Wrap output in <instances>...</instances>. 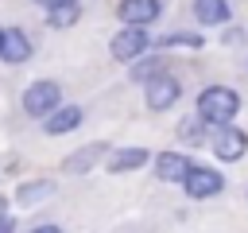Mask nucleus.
I'll return each instance as SVG.
<instances>
[{
    "instance_id": "obj_17",
    "label": "nucleus",
    "mask_w": 248,
    "mask_h": 233,
    "mask_svg": "<svg viewBox=\"0 0 248 233\" xmlns=\"http://www.w3.org/2000/svg\"><path fill=\"white\" fill-rule=\"evenodd\" d=\"M163 47H202V35H167Z\"/></svg>"
},
{
    "instance_id": "obj_18",
    "label": "nucleus",
    "mask_w": 248,
    "mask_h": 233,
    "mask_svg": "<svg viewBox=\"0 0 248 233\" xmlns=\"http://www.w3.org/2000/svg\"><path fill=\"white\" fill-rule=\"evenodd\" d=\"M182 140H194V144H198V140H202V128H198V124H194V116H190V120H186V124H182Z\"/></svg>"
},
{
    "instance_id": "obj_16",
    "label": "nucleus",
    "mask_w": 248,
    "mask_h": 233,
    "mask_svg": "<svg viewBox=\"0 0 248 233\" xmlns=\"http://www.w3.org/2000/svg\"><path fill=\"white\" fill-rule=\"evenodd\" d=\"M163 74V58H147V62H136L132 66V78L136 82H151V78H159Z\"/></svg>"
},
{
    "instance_id": "obj_20",
    "label": "nucleus",
    "mask_w": 248,
    "mask_h": 233,
    "mask_svg": "<svg viewBox=\"0 0 248 233\" xmlns=\"http://www.w3.org/2000/svg\"><path fill=\"white\" fill-rule=\"evenodd\" d=\"M31 233H62L58 225H39V229H31Z\"/></svg>"
},
{
    "instance_id": "obj_3",
    "label": "nucleus",
    "mask_w": 248,
    "mask_h": 233,
    "mask_svg": "<svg viewBox=\"0 0 248 233\" xmlns=\"http://www.w3.org/2000/svg\"><path fill=\"white\" fill-rule=\"evenodd\" d=\"M182 186H186L190 198H213V194L225 190V179H221L213 167H190V175H186Z\"/></svg>"
},
{
    "instance_id": "obj_4",
    "label": "nucleus",
    "mask_w": 248,
    "mask_h": 233,
    "mask_svg": "<svg viewBox=\"0 0 248 233\" xmlns=\"http://www.w3.org/2000/svg\"><path fill=\"white\" fill-rule=\"evenodd\" d=\"M112 58H120V62H132V58H140L143 54V47H147V31L143 27H124V31H116L112 35Z\"/></svg>"
},
{
    "instance_id": "obj_11",
    "label": "nucleus",
    "mask_w": 248,
    "mask_h": 233,
    "mask_svg": "<svg viewBox=\"0 0 248 233\" xmlns=\"http://www.w3.org/2000/svg\"><path fill=\"white\" fill-rule=\"evenodd\" d=\"M147 163V151L143 148H120L116 155H108V171L112 175H124V171H136Z\"/></svg>"
},
{
    "instance_id": "obj_22",
    "label": "nucleus",
    "mask_w": 248,
    "mask_h": 233,
    "mask_svg": "<svg viewBox=\"0 0 248 233\" xmlns=\"http://www.w3.org/2000/svg\"><path fill=\"white\" fill-rule=\"evenodd\" d=\"M0 50H4V31H0Z\"/></svg>"
},
{
    "instance_id": "obj_5",
    "label": "nucleus",
    "mask_w": 248,
    "mask_h": 233,
    "mask_svg": "<svg viewBox=\"0 0 248 233\" xmlns=\"http://www.w3.org/2000/svg\"><path fill=\"white\" fill-rule=\"evenodd\" d=\"M244 148H248V136H244L240 128L225 124V128H217V132H213V151H217V159L236 163V159L244 155Z\"/></svg>"
},
{
    "instance_id": "obj_2",
    "label": "nucleus",
    "mask_w": 248,
    "mask_h": 233,
    "mask_svg": "<svg viewBox=\"0 0 248 233\" xmlns=\"http://www.w3.org/2000/svg\"><path fill=\"white\" fill-rule=\"evenodd\" d=\"M58 97H62V89H58L54 82H35V85H27V93H23V109H27L31 116H50V113L58 109Z\"/></svg>"
},
{
    "instance_id": "obj_10",
    "label": "nucleus",
    "mask_w": 248,
    "mask_h": 233,
    "mask_svg": "<svg viewBox=\"0 0 248 233\" xmlns=\"http://www.w3.org/2000/svg\"><path fill=\"white\" fill-rule=\"evenodd\" d=\"M81 124V109L78 105H66V109H54L50 116H46V132L50 136H62V132H74Z\"/></svg>"
},
{
    "instance_id": "obj_21",
    "label": "nucleus",
    "mask_w": 248,
    "mask_h": 233,
    "mask_svg": "<svg viewBox=\"0 0 248 233\" xmlns=\"http://www.w3.org/2000/svg\"><path fill=\"white\" fill-rule=\"evenodd\" d=\"M39 4H46V8H58V4H74V0H39Z\"/></svg>"
},
{
    "instance_id": "obj_19",
    "label": "nucleus",
    "mask_w": 248,
    "mask_h": 233,
    "mask_svg": "<svg viewBox=\"0 0 248 233\" xmlns=\"http://www.w3.org/2000/svg\"><path fill=\"white\" fill-rule=\"evenodd\" d=\"M4 225H8V202L0 198V229H4Z\"/></svg>"
},
{
    "instance_id": "obj_15",
    "label": "nucleus",
    "mask_w": 248,
    "mask_h": 233,
    "mask_svg": "<svg viewBox=\"0 0 248 233\" xmlns=\"http://www.w3.org/2000/svg\"><path fill=\"white\" fill-rule=\"evenodd\" d=\"M78 4H58V8H50L46 12V23L50 27H70V23H78Z\"/></svg>"
},
{
    "instance_id": "obj_1",
    "label": "nucleus",
    "mask_w": 248,
    "mask_h": 233,
    "mask_svg": "<svg viewBox=\"0 0 248 233\" xmlns=\"http://www.w3.org/2000/svg\"><path fill=\"white\" fill-rule=\"evenodd\" d=\"M236 113H240V93H236V89H229V85H209V89H202V97H198V116H202V124L225 128Z\"/></svg>"
},
{
    "instance_id": "obj_14",
    "label": "nucleus",
    "mask_w": 248,
    "mask_h": 233,
    "mask_svg": "<svg viewBox=\"0 0 248 233\" xmlns=\"http://www.w3.org/2000/svg\"><path fill=\"white\" fill-rule=\"evenodd\" d=\"M54 194V183H27V186H19V206H35L39 198H50Z\"/></svg>"
},
{
    "instance_id": "obj_13",
    "label": "nucleus",
    "mask_w": 248,
    "mask_h": 233,
    "mask_svg": "<svg viewBox=\"0 0 248 233\" xmlns=\"http://www.w3.org/2000/svg\"><path fill=\"white\" fill-rule=\"evenodd\" d=\"M101 151H105V144H89V148H81L78 155H70L62 167H66V171H85L89 163H97V155H101Z\"/></svg>"
},
{
    "instance_id": "obj_6",
    "label": "nucleus",
    "mask_w": 248,
    "mask_h": 233,
    "mask_svg": "<svg viewBox=\"0 0 248 233\" xmlns=\"http://www.w3.org/2000/svg\"><path fill=\"white\" fill-rule=\"evenodd\" d=\"M178 93H182V89H178V82H174L170 74H159V78H151V82H147V93H143V97H147V109L163 113V109H170V105L178 101Z\"/></svg>"
},
{
    "instance_id": "obj_8",
    "label": "nucleus",
    "mask_w": 248,
    "mask_h": 233,
    "mask_svg": "<svg viewBox=\"0 0 248 233\" xmlns=\"http://www.w3.org/2000/svg\"><path fill=\"white\" fill-rule=\"evenodd\" d=\"M190 167H194V163H190L182 151H163V155L155 159V175H159L163 183H186Z\"/></svg>"
},
{
    "instance_id": "obj_23",
    "label": "nucleus",
    "mask_w": 248,
    "mask_h": 233,
    "mask_svg": "<svg viewBox=\"0 0 248 233\" xmlns=\"http://www.w3.org/2000/svg\"><path fill=\"white\" fill-rule=\"evenodd\" d=\"M0 233H8V225H4V229H0Z\"/></svg>"
},
{
    "instance_id": "obj_7",
    "label": "nucleus",
    "mask_w": 248,
    "mask_h": 233,
    "mask_svg": "<svg viewBox=\"0 0 248 233\" xmlns=\"http://www.w3.org/2000/svg\"><path fill=\"white\" fill-rule=\"evenodd\" d=\"M120 19L128 23V27H147L151 19H159V12H163V4L159 0H120Z\"/></svg>"
},
{
    "instance_id": "obj_9",
    "label": "nucleus",
    "mask_w": 248,
    "mask_h": 233,
    "mask_svg": "<svg viewBox=\"0 0 248 233\" xmlns=\"http://www.w3.org/2000/svg\"><path fill=\"white\" fill-rule=\"evenodd\" d=\"M0 58H4V62H23V58H31V43H27V35H23L19 27H4V50H0Z\"/></svg>"
},
{
    "instance_id": "obj_12",
    "label": "nucleus",
    "mask_w": 248,
    "mask_h": 233,
    "mask_svg": "<svg viewBox=\"0 0 248 233\" xmlns=\"http://www.w3.org/2000/svg\"><path fill=\"white\" fill-rule=\"evenodd\" d=\"M194 16H198V23H205V27L225 23V19H229V0H194Z\"/></svg>"
}]
</instances>
